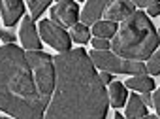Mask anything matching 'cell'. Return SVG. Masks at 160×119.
<instances>
[{
    "label": "cell",
    "instance_id": "cell-1",
    "mask_svg": "<svg viewBox=\"0 0 160 119\" xmlns=\"http://www.w3.org/2000/svg\"><path fill=\"white\" fill-rule=\"evenodd\" d=\"M57 87L43 119H106L109 95L85 49L55 57Z\"/></svg>",
    "mask_w": 160,
    "mask_h": 119
},
{
    "label": "cell",
    "instance_id": "cell-2",
    "mask_svg": "<svg viewBox=\"0 0 160 119\" xmlns=\"http://www.w3.org/2000/svg\"><path fill=\"white\" fill-rule=\"evenodd\" d=\"M49 100L40 93L27 53L13 46L0 47V110L15 119H43Z\"/></svg>",
    "mask_w": 160,
    "mask_h": 119
},
{
    "label": "cell",
    "instance_id": "cell-3",
    "mask_svg": "<svg viewBox=\"0 0 160 119\" xmlns=\"http://www.w3.org/2000/svg\"><path fill=\"white\" fill-rule=\"evenodd\" d=\"M158 44V32L154 30L145 12H134L121 23V29L113 36L111 49L122 59L143 61L156 51Z\"/></svg>",
    "mask_w": 160,
    "mask_h": 119
},
{
    "label": "cell",
    "instance_id": "cell-4",
    "mask_svg": "<svg viewBox=\"0 0 160 119\" xmlns=\"http://www.w3.org/2000/svg\"><path fill=\"white\" fill-rule=\"evenodd\" d=\"M27 59H28V64L34 72V79L38 83V89L40 93L51 102V96H53V87H55V64H53V59L47 55V53H42V51H27Z\"/></svg>",
    "mask_w": 160,
    "mask_h": 119
},
{
    "label": "cell",
    "instance_id": "cell-5",
    "mask_svg": "<svg viewBox=\"0 0 160 119\" xmlns=\"http://www.w3.org/2000/svg\"><path fill=\"white\" fill-rule=\"evenodd\" d=\"M91 61L94 62V66H98L100 70H106V72H121V74H134V76H139V74H145L147 72V66L139 61H126L115 53H109V51H91L89 53Z\"/></svg>",
    "mask_w": 160,
    "mask_h": 119
},
{
    "label": "cell",
    "instance_id": "cell-6",
    "mask_svg": "<svg viewBox=\"0 0 160 119\" xmlns=\"http://www.w3.org/2000/svg\"><path fill=\"white\" fill-rule=\"evenodd\" d=\"M40 34L57 51H60V53L70 51V34L60 25L53 23L51 19H42L40 21Z\"/></svg>",
    "mask_w": 160,
    "mask_h": 119
},
{
    "label": "cell",
    "instance_id": "cell-7",
    "mask_svg": "<svg viewBox=\"0 0 160 119\" xmlns=\"http://www.w3.org/2000/svg\"><path fill=\"white\" fill-rule=\"evenodd\" d=\"M79 19V8L72 0H62L51 10V21L60 27H73Z\"/></svg>",
    "mask_w": 160,
    "mask_h": 119
},
{
    "label": "cell",
    "instance_id": "cell-8",
    "mask_svg": "<svg viewBox=\"0 0 160 119\" xmlns=\"http://www.w3.org/2000/svg\"><path fill=\"white\" fill-rule=\"evenodd\" d=\"M23 12H25L23 0H0V14H2L6 27H13L23 15Z\"/></svg>",
    "mask_w": 160,
    "mask_h": 119
},
{
    "label": "cell",
    "instance_id": "cell-9",
    "mask_svg": "<svg viewBox=\"0 0 160 119\" xmlns=\"http://www.w3.org/2000/svg\"><path fill=\"white\" fill-rule=\"evenodd\" d=\"M19 38H21V44L25 46V49H40L42 44H40V36H38V30L34 27V21L32 17H25L23 23H21V30H19Z\"/></svg>",
    "mask_w": 160,
    "mask_h": 119
},
{
    "label": "cell",
    "instance_id": "cell-10",
    "mask_svg": "<svg viewBox=\"0 0 160 119\" xmlns=\"http://www.w3.org/2000/svg\"><path fill=\"white\" fill-rule=\"evenodd\" d=\"M134 14V4L130 2V0H111V4L106 8L104 15L108 21H124L128 15Z\"/></svg>",
    "mask_w": 160,
    "mask_h": 119
},
{
    "label": "cell",
    "instance_id": "cell-11",
    "mask_svg": "<svg viewBox=\"0 0 160 119\" xmlns=\"http://www.w3.org/2000/svg\"><path fill=\"white\" fill-rule=\"evenodd\" d=\"M109 2H111V0H87V4L83 8V14L79 15L81 21H83V25H87V27L94 25L100 19V15L106 12V8L109 6Z\"/></svg>",
    "mask_w": 160,
    "mask_h": 119
},
{
    "label": "cell",
    "instance_id": "cell-12",
    "mask_svg": "<svg viewBox=\"0 0 160 119\" xmlns=\"http://www.w3.org/2000/svg\"><path fill=\"white\" fill-rule=\"evenodd\" d=\"M143 115H147V106H145V102L141 100V96L130 95L128 104H126V117H128V119H139V117H143Z\"/></svg>",
    "mask_w": 160,
    "mask_h": 119
},
{
    "label": "cell",
    "instance_id": "cell-13",
    "mask_svg": "<svg viewBox=\"0 0 160 119\" xmlns=\"http://www.w3.org/2000/svg\"><path fill=\"white\" fill-rule=\"evenodd\" d=\"M124 87H130V89H134V91H141V93H149V91L154 89V81H152L149 76L139 74V76L130 78V79L124 83Z\"/></svg>",
    "mask_w": 160,
    "mask_h": 119
},
{
    "label": "cell",
    "instance_id": "cell-14",
    "mask_svg": "<svg viewBox=\"0 0 160 119\" xmlns=\"http://www.w3.org/2000/svg\"><path fill=\"white\" fill-rule=\"evenodd\" d=\"M108 93H109V102H111V106H115V108L124 106V102H126L124 83H121V81H111Z\"/></svg>",
    "mask_w": 160,
    "mask_h": 119
},
{
    "label": "cell",
    "instance_id": "cell-15",
    "mask_svg": "<svg viewBox=\"0 0 160 119\" xmlns=\"http://www.w3.org/2000/svg\"><path fill=\"white\" fill-rule=\"evenodd\" d=\"M117 30L119 29H117V25L113 21H96L91 32H94L96 38H106L108 40V38H113L117 34Z\"/></svg>",
    "mask_w": 160,
    "mask_h": 119
},
{
    "label": "cell",
    "instance_id": "cell-16",
    "mask_svg": "<svg viewBox=\"0 0 160 119\" xmlns=\"http://www.w3.org/2000/svg\"><path fill=\"white\" fill-rule=\"evenodd\" d=\"M91 38V29L87 25H73L72 27V40L77 42V44H87Z\"/></svg>",
    "mask_w": 160,
    "mask_h": 119
},
{
    "label": "cell",
    "instance_id": "cell-17",
    "mask_svg": "<svg viewBox=\"0 0 160 119\" xmlns=\"http://www.w3.org/2000/svg\"><path fill=\"white\" fill-rule=\"evenodd\" d=\"M49 2L51 0H28V6H30V10H32V21H36V19H40V15L43 14V10L49 6Z\"/></svg>",
    "mask_w": 160,
    "mask_h": 119
},
{
    "label": "cell",
    "instance_id": "cell-18",
    "mask_svg": "<svg viewBox=\"0 0 160 119\" xmlns=\"http://www.w3.org/2000/svg\"><path fill=\"white\" fill-rule=\"evenodd\" d=\"M147 72L149 74H158L160 72V51L151 55V61L147 62Z\"/></svg>",
    "mask_w": 160,
    "mask_h": 119
},
{
    "label": "cell",
    "instance_id": "cell-19",
    "mask_svg": "<svg viewBox=\"0 0 160 119\" xmlns=\"http://www.w3.org/2000/svg\"><path fill=\"white\" fill-rule=\"evenodd\" d=\"M92 46H94V49H98V51H108V47H111V44H109L106 38H96V40H92Z\"/></svg>",
    "mask_w": 160,
    "mask_h": 119
},
{
    "label": "cell",
    "instance_id": "cell-20",
    "mask_svg": "<svg viewBox=\"0 0 160 119\" xmlns=\"http://www.w3.org/2000/svg\"><path fill=\"white\" fill-rule=\"evenodd\" d=\"M134 6H141V8H149L152 4H160V0H130Z\"/></svg>",
    "mask_w": 160,
    "mask_h": 119
},
{
    "label": "cell",
    "instance_id": "cell-21",
    "mask_svg": "<svg viewBox=\"0 0 160 119\" xmlns=\"http://www.w3.org/2000/svg\"><path fill=\"white\" fill-rule=\"evenodd\" d=\"M152 106H154V110H156V113L160 115V89L154 93V96H152Z\"/></svg>",
    "mask_w": 160,
    "mask_h": 119
},
{
    "label": "cell",
    "instance_id": "cell-22",
    "mask_svg": "<svg viewBox=\"0 0 160 119\" xmlns=\"http://www.w3.org/2000/svg\"><path fill=\"white\" fill-rule=\"evenodd\" d=\"M0 38H2L4 42H8V44H13L15 42V36L12 32H4V30H0Z\"/></svg>",
    "mask_w": 160,
    "mask_h": 119
},
{
    "label": "cell",
    "instance_id": "cell-23",
    "mask_svg": "<svg viewBox=\"0 0 160 119\" xmlns=\"http://www.w3.org/2000/svg\"><path fill=\"white\" fill-rule=\"evenodd\" d=\"M147 15H160V4H152L147 8Z\"/></svg>",
    "mask_w": 160,
    "mask_h": 119
},
{
    "label": "cell",
    "instance_id": "cell-24",
    "mask_svg": "<svg viewBox=\"0 0 160 119\" xmlns=\"http://www.w3.org/2000/svg\"><path fill=\"white\" fill-rule=\"evenodd\" d=\"M100 79H102V81H104V83H111V74H109V72H106V70H104V72H102V74H100Z\"/></svg>",
    "mask_w": 160,
    "mask_h": 119
},
{
    "label": "cell",
    "instance_id": "cell-25",
    "mask_svg": "<svg viewBox=\"0 0 160 119\" xmlns=\"http://www.w3.org/2000/svg\"><path fill=\"white\" fill-rule=\"evenodd\" d=\"M141 100H143V102H145V106H149V104H151V102H152V98H151V96H149V93H143V98H141Z\"/></svg>",
    "mask_w": 160,
    "mask_h": 119
},
{
    "label": "cell",
    "instance_id": "cell-26",
    "mask_svg": "<svg viewBox=\"0 0 160 119\" xmlns=\"http://www.w3.org/2000/svg\"><path fill=\"white\" fill-rule=\"evenodd\" d=\"M139 119H160V117H156V115H143V117H139Z\"/></svg>",
    "mask_w": 160,
    "mask_h": 119
},
{
    "label": "cell",
    "instance_id": "cell-27",
    "mask_svg": "<svg viewBox=\"0 0 160 119\" xmlns=\"http://www.w3.org/2000/svg\"><path fill=\"white\" fill-rule=\"evenodd\" d=\"M113 119H124V117H122L121 113H115V117H113Z\"/></svg>",
    "mask_w": 160,
    "mask_h": 119
},
{
    "label": "cell",
    "instance_id": "cell-28",
    "mask_svg": "<svg viewBox=\"0 0 160 119\" xmlns=\"http://www.w3.org/2000/svg\"><path fill=\"white\" fill-rule=\"evenodd\" d=\"M0 119H10V117H0Z\"/></svg>",
    "mask_w": 160,
    "mask_h": 119
},
{
    "label": "cell",
    "instance_id": "cell-29",
    "mask_svg": "<svg viewBox=\"0 0 160 119\" xmlns=\"http://www.w3.org/2000/svg\"><path fill=\"white\" fill-rule=\"evenodd\" d=\"M0 17H2V14H0Z\"/></svg>",
    "mask_w": 160,
    "mask_h": 119
},
{
    "label": "cell",
    "instance_id": "cell-30",
    "mask_svg": "<svg viewBox=\"0 0 160 119\" xmlns=\"http://www.w3.org/2000/svg\"><path fill=\"white\" fill-rule=\"evenodd\" d=\"M58 2H62V0H58Z\"/></svg>",
    "mask_w": 160,
    "mask_h": 119
},
{
    "label": "cell",
    "instance_id": "cell-31",
    "mask_svg": "<svg viewBox=\"0 0 160 119\" xmlns=\"http://www.w3.org/2000/svg\"><path fill=\"white\" fill-rule=\"evenodd\" d=\"M158 38H160V34H158Z\"/></svg>",
    "mask_w": 160,
    "mask_h": 119
}]
</instances>
